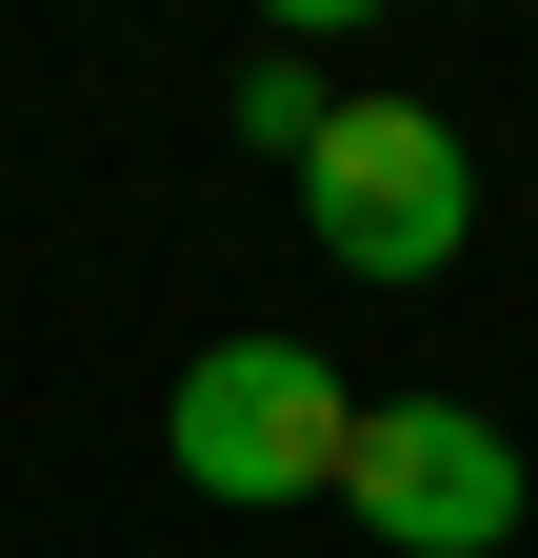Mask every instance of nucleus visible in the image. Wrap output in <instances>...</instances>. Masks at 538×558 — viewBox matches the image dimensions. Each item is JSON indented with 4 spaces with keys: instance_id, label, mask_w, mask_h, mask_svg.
Returning <instances> with one entry per match:
<instances>
[{
    "instance_id": "nucleus-1",
    "label": "nucleus",
    "mask_w": 538,
    "mask_h": 558,
    "mask_svg": "<svg viewBox=\"0 0 538 558\" xmlns=\"http://www.w3.org/2000/svg\"><path fill=\"white\" fill-rule=\"evenodd\" d=\"M340 459H359V399H340V360H319V339L240 319V339H199V360H180V478H199L220 519L340 499Z\"/></svg>"
},
{
    "instance_id": "nucleus-2",
    "label": "nucleus",
    "mask_w": 538,
    "mask_h": 558,
    "mask_svg": "<svg viewBox=\"0 0 538 558\" xmlns=\"http://www.w3.org/2000/svg\"><path fill=\"white\" fill-rule=\"evenodd\" d=\"M299 240L340 279H458V240H479V160H458L439 100H340L299 160Z\"/></svg>"
},
{
    "instance_id": "nucleus-3",
    "label": "nucleus",
    "mask_w": 538,
    "mask_h": 558,
    "mask_svg": "<svg viewBox=\"0 0 538 558\" xmlns=\"http://www.w3.org/2000/svg\"><path fill=\"white\" fill-rule=\"evenodd\" d=\"M340 519H359L379 558H499V538H518V439H499L479 399H359Z\"/></svg>"
},
{
    "instance_id": "nucleus-4",
    "label": "nucleus",
    "mask_w": 538,
    "mask_h": 558,
    "mask_svg": "<svg viewBox=\"0 0 538 558\" xmlns=\"http://www.w3.org/2000/svg\"><path fill=\"white\" fill-rule=\"evenodd\" d=\"M319 120H340V100H319V60H299V40H259V60H240V140L319 160Z\"/></svg>"
}]
</instances>
